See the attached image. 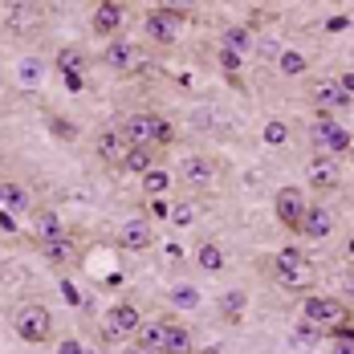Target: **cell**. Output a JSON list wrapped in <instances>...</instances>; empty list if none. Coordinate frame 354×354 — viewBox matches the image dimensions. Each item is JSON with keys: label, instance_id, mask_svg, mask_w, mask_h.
<instances>
[{"label": "cell", "instance_id": "6da1fadb", "mask_svg": "<svg viewBox=\"0 0 354 354\" xmlns=\"http://www.w3.org/2000/svg\"><path fill=\"white\" fill-rule=\"evenodd\" d=\"M118 131H122V139L131 142V147H151V151L171 147V139H176V127L163 114H151V110H139V114L122 118Z\"/></svg>", "mask_w": 354, "mask_h": 354}, {"label": "cell", "instance_id": "7a4b0ae2", "mask_svg": "<svg viewBox=\"0 0 354 354\" xmlns=\"http://www.w3.org/2000/svg\"><path fill=\"white\" fill-rule=\"evenodd\" d=\"M269 273H273V281L289 289V293H310L314 285H318V273H314V265L306 261V252L301 248H281L273 261H269Z\"/></svg>", "mask_w": 354, "mask_h": 354}, {"label": "cell", "instance_id": "3957f363", "mask_svg": "<svg viewBox=\"0 0 354 354\" xmlns=\"http://www.w3.org/2000/svg\"><path fill=\"white\" fill-rule=\"evenodd\" d=\"M12 330H17L21 342L41 346V342H49V334H53V314H49L41 301H25V306L12 310Z\"/></svg>", "mask_w": 354, "mask_h": 354}, {"label": "cell", "instance_id": "277c9868", "mask_svg": "<svg viewBox=\"0 0 354 354\" xmlns=\"http://www.w3.org/2000/svg\"><path fill=\"white\" fill-rule=\"evenodd\" d=\"M301 318L322 326L326 334L330 330H342V326H351V306L346 301H338V297H322V293H310L306 301H301Z\"/></svg>", "mask_w": 354, "mask_h": 354}, {"label": "cell", "instance_id": "5b68a950", "mask_svg": "<svg viewBox=\"0 0 354 354\" xmlns=\"http://www.w3.org/2000/svg\"><path fill=\"white\" fill-rule=\"evenodd\" d=\"M310 139L318 147V155L322 151H326V155H351V147H354V135L338 127L334 114H318V122L310 127Z\"/></svg>", "mask_w": 354, "mask_h": 354}, {"label": "cell", "instance_id": "8992f818", "mask_svg": "<svg viewBox=\"0 0 354 354\" xmlns=\"http://www.w3.org/2000/svg\"><path fill=\"white\" fill-rule=\"evenodd\" d=\"M142 318L135 306H110L106 318H102V342H127V338H139Z\"/></svg>", "mask_w": 354, "mask_h": 354}, {"label": "cell", "instance_id": "52a82bcc", "mask_svg": "<svg viewBox=\"0 0 354 354\" xmlns=\"http://www.w3.org/2000/svg\"><path fill=\"white\" fill-rule=\"evenodd\" d=\"M306 208H310V200H306V192L301 187H277V196H273V212H277V220H281V228H289V232H301V216H306Z\"/></svg>", "mask_w": 354, "mask_h": 354}, {"label": "cell", "instance_id": "ba28073f", "mask_svg": "<svg viewBox=\"0 0 354 354\" xmlns=\"http://www.w3.org/2000/svg\"><path fill=\"white\" fill-rule=\"evenodd\" d=\"M187 17V8H151L147 12V37L155 45H176V25Z\"/></svg>", "mask_w": 354, "mask_h": 354}, {"label": "cell", "instance_id": "9c48e42d", "mask_svg": "<svg viewBox=\"0 0 354 354\" xmlns=\"http://www.w3.org/2000/svg\"><path fill=\"white\" fill-rule=\"evenodd\" d=\"M159 330H163V338H159V351L163 354H192L196 351L192 330H187L179 318H159Z\"/></svg>", "mask_w": 354, "mask_h": 354}, {"label": "cell", "instance_id": "30bf717a", "mask_svg": "<svg viewBox=\"0 0 354 354\" xmlns=\"http://www.w3.org/2000/svg\"><path fill=\"white\" fill-rule=\"evenodd\" d=\"M310 98H314L318 114H338V110L351 106V98L342 94V86H338L334 77H326V82H314V86H310Z\"/></svg>", "mask_w": 354, "mask_h": 354}, {"label": "cell", "instance_id": "8fae6325", "mask_svg": "<svg viewBox=\"0 0 354 354\" xmlns=\"http://www.w3.org/2000/svg\"><path fill=\"white\" fill-rule=\"evenodd\" d=\"M29 228H33V241H37V245L66 236V220L53 212V208H37V212L29 216Z\"/></svg>", "mask_w": 354, "mask_h": 354}, {"label": "cell", "instance_id": "7c38bea8", "mask_svg": "<svg viewBox=\"0 0 354 354\" xmlns=\"http://www.w3.org/2000/svg\"><path fill=\"white\" fill-rule=\"evenodd\" d=\"M118 241L131 248V252H142V248L155 245V228H151V220L147 216H131L127 224H122V232H118Z\"/></svg>", "mask_w": 354, "mask_h": 354}, {"label": "cell", "instance_id": "4fadbf2b", "mask_svg": "<svg viewBox=\"0 0 354 354\" xmlns=\"http://www.w3.org/2000/svg\"><path fill=\"white\" fill-rule=\"evenodd\" d=\"M127 151H131V142L122 139V131H118V127H106V131L98 135V159H102L106 167H122Z\"/></svg>", "mask_w": 354, "mask_h": 354}, {"label": "cell", "instance_id": "5bb4252c", "mask_svg": "<svg viewBox=\"0 0 354 354\" xmlns=\"http://www.w3.org/2000/svg\"><path fill=\"white\" fill-rule=\"evenodd\" d=\"M0 204H4V212L12 216H33V192L29 187H21V183H12V179H4L0 183Z\"/></svg>", "mask_w": 354, "mask_h": 354}, {"label": "cell", "instance_id": "9a60e30c", "mask_svg": "<svg viewBox=\"0 0 354 354\" xmlns=\"http://www.w3.org/2000/svg\"><path fill=\"white\" fill-rule=\"evenodd\" d=\"M122 17H127V8H122L118 0H102V4L94 8V17H90V29L98 37H114L118 25H122Z\"/></svg>", "mask_w": 354, "mask_h": 354}, {"label": "cell", "instance_id": "2e32d148", "mask_svg": "<svg viewBox=\"0 0 354 354\" xmlns=\"http://www.w3.org/2000/svg\"><path fill=\"white\" fill-rule=\"evenodd\" d=\"M330 228H334V216L326 204H310L306 216H301V236H310V241H326L330 236Z\"/></svg>", "mask_w": 354, "mask_h": 354}, {"label": "cell", "instance_id": "e0dca14e", "mask_svg": "<svg viewBox=\"0 0 354 354\" xmlns=\"http://www.w3.org/2000/svg\"><path fill=\"white\" fill-rule=\"evenodd\" d=\"M310 183L314 187H338V159L334 155H314L310 159Z\"/></svg>", "mask_w": 354, "mask_h": 354}, {"label": "cell", "instance_id": "ac0fdd59", "mask_svg": "<svg viewBox=\"0 0 354 354\" xmlns=\"http://www.w3.org/2000/svg\"><path fill=\"white\" fill-rule=\"evenodd\" d=\"M37 252H41L49 265H73V261H77V248H73L70 232H66V236H57V241H45V245H37Z\"/></svg>", "mask_w": 354, "mask_h": 354}, {"label": "cell", "instance_id": "d6986e66", "mask_svg": "<svg viewBox=\"0 0 354 354\" xmlns=\"http://www.w3.org/2000/svg\"><path fill=\"white\" fill-rule=\"evenodd\" d=\"M212 176H216V167L208 159H183V163H179V179L192 183V187H208Z\"/></svg>", "mask_w": 354, "mask_h": 354}, {"label": "cell", "instance_id": "ffe728a7", "mask_svg": "<svg viewBox=\"0 0 354 354\" xmlns=\"http://www.w3.org/2000/svg\"><path fill=\"white\" fill-rule=\"evenodd\" d=\"M53 66H57V70L66 73V77H82V73L90 70V57H86L82 49H73V45H66V49H57Z\"/></svg>", "mask_w": 354, "mask_h": 354}, {"label": "cell", "instance_id": "44dd1931", "mask_svg": "<svg viewBox=\"0 0 354 354\" xmlns=\"http://www.w3.org/2000/svg\"><path fill=\"white\" fill-rule=\"evenodd\" d=\"M196 265H200L204 273H220V269L228 265V257H224V248L216 245V241H200V245H196Z\"/></svg>", "mask_w": 354, "mask_h": 354}, {"label": "cell", "instance_id": "7402d4cb", "mask_svg": "<svg viewBox=\"0 0 354 354\" xmlns=\"http://www.w3.org/2000/svg\"><path fill=\"white\" fill-rule=\"evenodd\" d=\"M151 167H155V151L151 147H131L127 159H122V171H131V176H147Z\"/></svg>", "mask_w": 354, "mask_h": 354}, {"label": "cell", "instance_id": "603a6c76", "mask_svg": "<svg viewBox=\"0 0 354 354\" xmlns=\"http://www.w3.org/2000/svg\"><path fill=\"white\" fill-rule=\"evenodd\" d=\"M106 66L110 70H131V66H135V45H131V41L106 45Z\"/></svg>", "mask_w": 354, "mask_h": 354}, {"label": "cell", "instance_id": "cb8c5ba5", "mask_svg": "<svg viewBox=\"0 0 354 354\" xmlns=\"http://www.w3.org/2000/svg\"><path fill=\"white\" fill-rule=\"evenodd\" d=\"M139 179H142V192H147L151 200H163V196H167V187H171V176H167L163 167H151V171L139 176Z\"/></svg>", "mask_w": 354, "mask_h": 354}, {"label": "cell", "instance_id": "d4e9b609", "mask_svg": "<svg viewBox=\"0 0 354 354\" xmlns=\"http://www.w3.org/2000/svg\"><path fill=\"white\" fill-rule=\"evenodd\" d=\"M41 21V8L37 4H12V12H8V29H29Z\"/></svg>", "mask_w": 354, "mask_h": 354}, {"label": "cell", "instance_id": "484cf974", "mask_svg": "<svg viewBox=\"0 0 354 354\" xmlns=\"http://www.w3.org/2000/svg\"><path fill=\"white\" fill-rule=\"evenodd\" d=\"M224 49H232V53H248V49H252V33H248L245 25L224 29Z\"/></svg>", "mask_w": 354, "mask_h": 354}, {"label": "cell", "instance_id": "4316f807", "mask_svg": "<svg viewBox=\"0 0 354 354\" xmlns=\"http://www.w3.org/2000/svg\"><path fill=\"white\" fill-rule=\"evenodd\" d=\"M293 338H297V342H306V346H314V342L326 338V330L314 326V322H306V318H297V322H293Z\"/></svg>", "mask_w": 354, "mask_h": 354}, {"label": "cell", "instance_id": "83f0119b", "mask_svg": "<svg viewBox=\"0 0 354 354\" xmlns=\"http://www.w3.org/2000/svg\"><path fill=\"white\" fill-rule=\"evenodd\" d=\"M277 66H281V73H289V77H297V73H306L310 70V62L297 53V49H285L281 57H277Z\"/></svg>", "mask_w": 354, "mask_h": 354}, {"label": "cell", "instance_id": "f1b7e54d", "mask_svg": "<svg viewBox=\"0 0 354 354\" xmlns=\"http://www.w3.org/2000/svg\"><path fill=\"white\" fill-rule=\"evenodd\" d=\"M176 228H192L196 224V204H187V200H179V204H171V216H167Z\"/></svg>", "mask_w": 354, "mask_h": 354}, {"label": "cell", "instance_id": "f546056e", "mask_svg": "<svg viewBox=\"0 0 354 354\" xmlns=\"http://www.w3.org/2000/svg\"><path fill=\"white\" fill-rule=\"evenodd\" d=\"M326 338H334V354H354V326H342V330H330Z\"/></svg>", "mask_w": 354, "mask_h": 354}, {"label": "cell", "instance_id": "4dcf8cb0", "mask_svg": "<svg viewBox=\"0 0 354 354\" xmlns=\"http://www.w3.org/2000/svg\"><path fill=\"white\" fill-rule=\"evenodd\" d=\"M265 142H269V147H285V142H289V127H285L281 118L265 122Z\"/></svg>", "mask_w": 354, "mask_h": 354}, {"label": "cell", "instance_id": "1f68e13d", "mask_svg": "<svg viewBox=\"0 0 354 354\" xmlns=\"http://www.w3.org/2000/svg\"><path fill=\"white\" fill-rule=\"evenodd\" d=\"M241 306H245V293H228L224 297V318H241Z\"/></svg>", "mask_w": 354, "mask_h": 354}, {"label": "cell", "instance_id": "d6a6232c", "mask_svg": "<svg viewBox=\"0 0 354 354\" xmlns=\"http://www.w3.org/2000/svg\"><path fill=\"white\" fill-rule=\"evenodd\" d=\"M167 216H171V204L167 200H151L147 204V220H167Z\"/></svg>", "mask_w": 354, "mask_h": 354}, {"label": "cell", "instance_id": "836d02e7", "mask_svg": "<svg viewBox=\"0 0 354 354\" xmlns=\"http://www.w3.org/2000/svg\"><path fill=\"white\" fill-rule=\"evenodd\" d=\"M171 301H176V306H196V301H200V293L183 285V289H176V293H171Z\"/></svg>", "mask_w": 354, "mask_h": 354}, {"label": "cell", "instance_id": "e575fe53", "mask_svg": "<svg viewBox=\"0 0 354 354\" xmlns=\"http://www.w3.org/2000/svg\"><path fill=\"white\" fill-rule=\"evenodd\" d=\"M21 82H25V86H37V82H41V66H37V62H25V66H21Z\"/></svg>", "mask_w": 354, "mask_h": 354}, {"label": "cell", "instance_id": "d590c367", "mask_svg": "<svg viewBox=\"0 0 354 354\" xmlns=\"http://www.w3.org/2000/svg\"><path fill=\"white\" fill-rule=\"evenodd\" d=\"M220 66H224V70H241V53H232V49H220Z\"/></svg>", "mask_w": 354, "mask_h": 354}, {"label": "cell", "instance_id": "8d00e7d4", "mask_svg": "<svg viewBox=\"0 0 354 354\" xmlns=\"http://www.w3.org/2000/svg\"><path fill=\"white\" fill-rule=\"evenodd\" d=\"M334 82L342 86V94H346V98H354V70H351V73H338Z\"/></svg>", "mask_w": 354, "mask_h": 354}, {"label": "cell", "instance_id": "74e56055", "mask_svg": "<svg viewBox=\"0 0 354 354\" xmlns=\"http://www.w3.org/2000/svg\"><path fill=\"white\" fill-rule=\"evenodd\" d=\"M57 354H82V346H77V338H66V342L57 346Z\"/></svg>", "mask_w": 354, "mask_h": 354}, {"label": "cell", "instance_id": "f35d334b", "mask_svg": "<svg viewBox=\"0 0 354 354\" xmlns=\"http://www.w3.org/2000/svg\"><path fill=\"white\" fill-rule=\"evenodd\" d=\"M122 354H163V351H147V346H139V342H131Z\"/></svg>", "mask_w": 354, "mask_h": 354}, {"label": "cell", "instance_id": "ab89813d", "mask_svg": "<svg viewBox=\"0 0 354 354\" xmlns=\"http://www.w3.org/2000/svg\"><path fill=\"white\" fill-rule=\"evenodd\" d=\"M346 293H351V297H354V277H351V281H346Z\"/></svg>", "mask_w": 354, "mask_h": 354}, {"label": "cell", "instance_id": "60d3db41", "mask_svg": "<svg viewBox=\"0 0 354 354\" xmlns=\"http://www.w3.org/2000/svg\"><path fill=\"white\" fill-rule=\"evenodd\" d=\"M351 163H354V147H351Z\"/></svg>", "mask_w": 354, "mask_h": 354}, {"label": "cell", "instance_id": "b9f144b4", "mask_svg": "<svg viewBox=\"0 0 354 354\" xmlns=\"http://www.w3.org/2000/svg\"><path fill=\"white\" fill-rule=\"evenodd\" d=\"M0 208H4V204H0Z\"/></svg>", "mask_w": 354, "mask_h": 354}]
</instances>
